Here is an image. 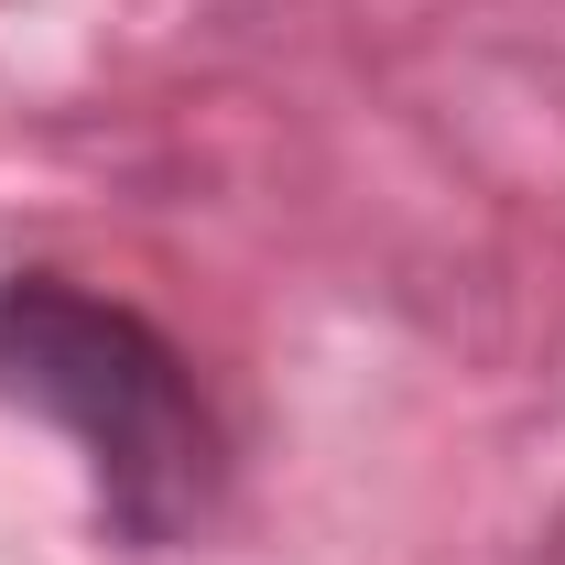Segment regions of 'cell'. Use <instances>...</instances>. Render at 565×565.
I'll return each mask as SVG.
<instances>
[{
  "label": "cell",
  "mask_w": 565,
  "mask_h": 565,
  "mask_svg": "<svg viewBox=\"0 0 565 565\" xmlns=\"http://www.w3.org/2000/svg\"><path fill=\"white\" fill-rule=\"evenodd\" d=\"M0 403L66 435L87 468V511L120 555H185L228 511L239 435L207 370L131 294L76 273H0Z\"/></svg>",
  "instance_id": "cell-1"
}]
</instances>
